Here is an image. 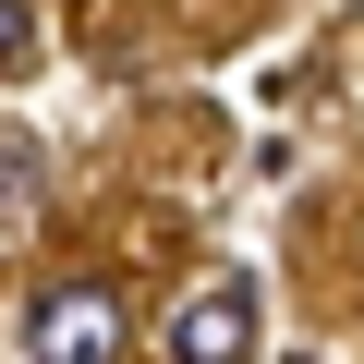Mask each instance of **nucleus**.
<instances>
[{"label":"nucleus","instance_id":"f257e3e1","mask_svg":"<svg viewBox=\"0 0 364 364\" xmlns=\"http://www.w3.org/2000/svg\"><path fill=\"white\" fill-rule=\"evenodd\" d=\"M25 352L37 364H109L122 352V291L109 279H49L25 304Z\"/></svg>","mask_w":364,"mask_h":364},{"label":"nucleus","instance_id":"7ed1b4c3","mask_svg":"<svg viewBox=\"0 0 364 364\" xmlns=\"http://www.w3.org/2000/svg\"><path fill=\"white\" fill-rule=\"evenodd\" d=\"M37 61V13H25V0H0V73H25Z\"/></svg>","mask_w":364,"mask_h":364},{"label":"nucleus","instance_id":"20e7f679","mask_svg":"<svg viewBox=\"0 0 364 364\" xmlns=\"http://www.w3.org/2000/svg\"><path fill=\"white\" fill-rule=\"evenodd\" d=\"M25 195H37V158H25V146H0V219H25Z\"/></svg>","mask_w":364,"mask_h":364},{"label":"nucleus","instance_id":"f03ea898","mask_svg":"<svg viewBox=\"0 0 364 364\" xmlns=\"http://www.w3.org/2000/svg\"><path fill=\"white\" fill-rule=\"evenodd\" d=\"M255 352V279H195L170 304V364H243Z\"/></svg>","mask_w":364,"mask_h":364}]
</instances>
